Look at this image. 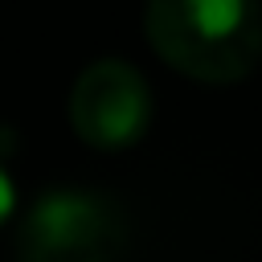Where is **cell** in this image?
Returning a JSON list of instances; mask_svg holds the SVG:
<instances>
[{
	"label": "cell",
	"mask_w": 262,
	"mask_h": 262,
	"mask_svg": "<svg viewBox=\"0 0 262 262\" xmlns=\"http://www.w3.org/2000/svg\"><path fill=\"white\" fill-rule=\"evenodd\" d=\"M147 41L176 74L229 86L262 57V0H147Z\"/></svg>",
	"instance_id": "6da1fadb"
},
{
	"label": "cell",
	"mask_w": 262,
	"mask_h": 262,
	"mask_svg": "<svg viewBox=\"0 0 262 262\" xmlns=\"http://www.w3.org/2000/svg\"><path fill=\"white\" fill-rule=\"evenodd\" d=\"M123 246L119 209L90 188H49L25 213L20 262H115Z\"/></svg>",
	"instance_id": "7a4b0ae2"
},
{
	"label": "cell",
	"mask_w": 262,
	"mask_h": 262,
	"mask_svg": "<svg viewBox=\"0 0 262 262\" xmlns=\"http://www.w3.org/2000/svg\"><path fill=\"white\" fill-rule=\"evenodd\" d=\"M70 123L82 143L119 151L131 147L151 123L147 78L123 57L90 61L70 90Z\"/></svg>",
	"instance_id": "3957f363"
},
{
	"label": "cell",
	"mask_w": 262,
	"mask_h": 262,
	"mask_svg": "<svg viewBox=\"0 0 262 262\" xmlns=\"http://www.w3.org/2000/svg\"><path fill=\"white\" fill-rule=\"evenodd\" d=\"M12 205H16V188H12V176H8V172H4V164H0V225L8 221Z\"/></svg>",
	"instance_id": "277c9868"
}]
</instances>
